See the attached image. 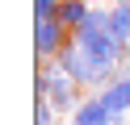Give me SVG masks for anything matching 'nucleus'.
I'll return each mask as SVG.
<instances>
[{"label": "nucleus", "mask_w": 130, "mask_h": 125, "mask_svg": "<svg viewBox=\"0 0 130 125\" xmlns=\"http://www.w3.org/2000/svg\"><path fill=\"white\" fill-rule=\"evenodd\" d=\"M34 92L38 100L51 96V108H80V96H76V79H71L63 67H51V71H38L34 79Z\"/></svg>", "instance_id": "nucleus-1"}, {"label": "nucleus", "mask_w": 130, "mask_h": 125, "mask_svg": "<svg viewBox=\"0 0 130 125\" xmlns=\"http://www.w3.org/2000/svg\"><path fill=\"white\" fill-rule=\"evenodd\" d=\"M55 67H63V71H67L76 83H109V79H105V75H101V71H96V67L84 58V50H80L76 42H67V46L55 54Z\"/></svg>", "instance_id": "nucleus-2"}, {"label": "nucleus", "mask_w": 130, "mask_h": 125, "mask_svg": "<svg viewBox=\"0 0 130 125\" xmlns=\"http://www.w3.org/2000/svg\"><path fill=\"white\" fill-rule=\"evenodd\" d=\"M63 46H67V42H63V25H59V17H55V21H34V54H38V58L59 54Z\"/></svg>", "instance_id": "nucleus-3"}, {"label": "nucleus", "mask_w": 130, "mask_h": 125, "mask_svg": "<svg viewBox=\"0 0 130 125\" xmlns=\"http://www.w3.org/2000/svg\"><path fill=\"white\" fill-rule=\"evenodd\" d=\"M118 117L109 113V104H105L101 96H92V100H84V104L76 108V125H113Z\"/></svg>", "instance_id": "nucleus-4"}, {"label": "nucleus", "mask_w": 130, "mask_h": 125, "mask_svg": "<svg viewBox=\"0 0 130 125\" xmlns=\"http://www.w3.org/2000/svg\"><path fill=\"white\" fill-rule=\"evenodd\" d=\"M88 13H92V8H88L84 0H63V4H59V25H63V29H71V33H76L80 25L88 21Z\"/></svg>", "instance_id": "nucleus-5"}, {"label": "nucleus", "mask_w": 130, "mask_h": 125, "mask_svg": "<svg viewBox=\"0 0 130 125\" xmlns=\"http://www.w3.org/2000/svg\"><path fill=\"white\" fill-rule=\"evenodd\" d=\"M109 38L118 42V46H126V42H130V4L109 8Z\"/></svg>", "instance_id": "nucleus-6"}, {"label": "nucleus", "mask_w": 130, "mask_h": 125, "mask_svg": "<svg viewBox=\"0 0 130 125\" xmlns=\"http://www.w3.org/2000/svg\"><path fill=\"white\" fill-rule=\"evenodd\" d=\"M55 117H51V108H46V100H38V108H34V125H51Z\"/></svg>", "instance_id": "nucleus-7"}]
</instances>
